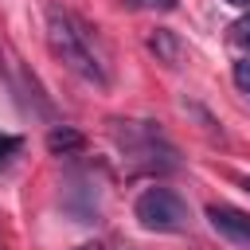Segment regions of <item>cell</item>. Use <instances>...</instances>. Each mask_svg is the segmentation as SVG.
<instances>
[{
  "label": "cell",
  "instance_id": "1",
  "mask_svg": "<svg viewBox=\"0 0 250 250\" xmlns=\"http://www.w3.org/2000/svg\"><path fill=\"white\" fill-rule=\"evenodd\" d=\"M47 43L62 59V66H70L78 78H86V82H94L102 90L109 86V66H105V55L98 47V35L70 8L47 4Z\"/></svg>",
  "mask_w": 250,
  "mask_h": 250
},
{
  "label": "cell",
  "instance_id": "2",
  "mask_svg": "<svg viewBox=\"0 0 250 250\" xmlns=\"http://www.w3.org/2000/svg\"><path fill=\"white\" fill-rule=\"evenodd\" d=\"M113 141L121 145L125 160L137 164V172H172L180 164L176 148L152 121H113Z\"/></svg>",
  "mask_w": 250,
  "mask_h": 250
},
{
  "label": "cell",
  "instance_id": "3",
  "mask_svg": "<svg viewBox=\"0 0 250 250\" xmlns=\"http://www.w3.org/2000/svg\"><path fill=\"white\" fill-rule=\"evenodd\" d=\"M133 215L145 230H156V234H176V230H188V223H191L188 199L176 188H164V184L145 188L133 203Z\"/></svg>",
  "mask_w": 250,
  "mask_h": 250
},
{
  "label": "cell",
  "instance_id": "4",
  "mask_svg": "<svg viewBox=\"0 0 250 250\" xmlns=\"http://www.w3.org/2000/svg\"><path fill=\"white\" fill-rule=\"evenodd\" d=\"M207 223H211L223 238H230L234 246L250 250V215H246V211H238V207H230V203H207Z\"/></svg>",
  "mask_w": 250,
  "mask_h": 250
},
{
  "label": "cell",
  "instance_id": "5",
  "mask_svg": "<svg viewBox=\"0 0 250 250\" xmlns=\"http://www.w3.org/2000/svg\"><path fill=\"white\" fill-rule=\"evenodd\" d=\"M148 51H152L156 62H164V66H180V62H184V43H180V35L168 31V27H156V31L148 35Z\"/></svg>",
  "mask_w": 250,
  "mask_h": 250
},
{
  "label": "cell",
  "instance_id": "6",
  "mask_svg": "<svg viewBox=\"0 0 250 250\" xmlns=\"http://www.w3.org/2000/svg\"><path fill=\"white\" fill-rule=\"evenodd\" d=\"M82 148H86V137L74 125H51V133H47V152L51 156H78Z\"/></svg>",
  "mask_w": 250,
  "mask_h": 250
},
{
  "label": "cell",
  "instance_id": "7",
  "mask_svg": "<svg viewBox=\"0 0 250 250\" xmlns=\"http://www.w3.org/2000/svg\"><path fill=\"white\" fill-rule=\"evenodd\" d=\"M20 152H23V141L16 133H0V168H8Z\"/></svg>",
  "mask_w": 250,
  "mask_h": 250
},
{
  "label": "cell",
  "instance_id": "8",
  "mask_svg": "<svg viewBox=\"0 0 250 250\" xmlns=\"http://www.w3.org/2000/svg\"><path fill=\"white\" fill-rule=\"evenodd\" d=\"M230 74H234V86H238L242 94H250V59H238V62L230 66Z\"/></svg>",
  "mask_w": 250,
  "mask_h": 250
},
{
  "label": "cell",
  "instance_id": "9",
  "mask_svg": "<svg viewBox=\"0 0 250 250\" xmlns=\"http://www.w3.org/2000/svg\"><path fill=\"white\" fill-rule=\"evenodd\" d=\"M129 8H152V12H172L180 0H125Z\"/></svg>",
  "mask_w": 250,
  "mask_h": 250
},
{
  "label": "cell",
  "instance_id": "10",
  "mask_svg": "<svg viewBox=\"0 0 250 250\" xmlns=\"http://www.w3.org/2000/svg\"><path fill=\"white\" fill-rule=\"evenodd\" d=\"M230 39H234L238 47H250V16H246V20H238V23L230 27Z\"/></svg>",
  "mask_w": 250,
  "mask_h": 250
},
{
  "label": "cell",
  "instance_id": "11",
  "mask_svg": "<svg viewBox=\"0 0 250 250\" xmlns=\"http://www.w3.org/2000/svg\"><path fill=\"white\" fill-rule=\"evenodd\" d=\"M227 4H230V8H246V12H250V0H227Z\"/></svg>",
  "mask_w": 250,
  "mask_h": 250
},
{
  "label": "cell",
  "instance_id": "12",
  "mask_svg": "<svg viewBox=\"0 0 250 250\" xmlns=\"http://www.w3.org/2000/svg\"><path fill=\"white\" fill-rule=\"evenodd\" d=\"M74 250H102V242H82V246H74Z\"/></svg>",
  "mask_w": 250,
  "mask_h": 250
},
{
  "label": "cell",
  "instance_id": "13",
  "mask_svg": "<svg viewBox=\"0 0 250 250\" xmlns=\"http://www.w3.org/2000/svg\"><path fill=\"white\" fill-rule=\"evenodd\" d=\"M234 180H238V188H242V191H250V176H234Z\"/></svg>",
  "mask_w": 250,
  "mask_h": 250
}]
</instances>
